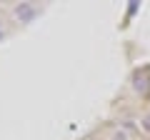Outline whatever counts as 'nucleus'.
<instances>
[{
    "mask_svg": "<svg viewBox=\"0 0 150 140\" xmlns=\"http://www.w3.org/2000/svg\"><path fill=\"white\" fill-rule=\"evenodd\" d=\"M13 15H15L18 23H23V25H30V23L35 20L38 15H40V8H38L35 3H18V5L13 8Z\"/></svg>",
    "mask_w": 150,
    "mask_h": 140,
    "instance_id": "nucleus-1",
    "label": "nucleus"
},
{
    "mask_svg": "<svg viewBox=\"0 0 150 140\" xmlns=\"http://www.w3.org/2000/svg\"><path fill=\"white\" fill-rule=\"evenodd\" d=\"M148 85H150L148 83V73H140L138 70V73L133 75V90L143 95V93H148Z\"/></svg>",
    "mask_w": 150,
    "mask_h": 140,
    "instance_id": "nucleus-2",
    "label": "nucleus"
},
{
    "mask_svg": "<svg viewBox=\"0 0 150 140\" xmlns=\"http://www.w3.org/2000/svg\"><path fill=\"white\" fill-rule=\"evenodd\" d=\"M110 140H133V138H130V135L125 133V130H120V128H118V130H115V133L110 135Z\"/></svg>",
    "mask_w": 150,
    "mask_h": 140,
    "instance_id": "nucleus-3",
    "label": "nucleus"
},
{
    "mask_svg": "<svg viewBox=\"0 0 150 140\" xmlns=\"http://www.w3.org/2000/svg\"><path fill=\"white\" fill-rule=\"evenodd\" d=\"M140 130H145V133H150V113L140 118Z\"/></svg>",
    "mask_w": 150,
    "mask_h": 140,
    "instance_id": "nucleus-4",
    "label": "nucleus"
},
{
    "mask_svg": "<svg viewBox=\"0 0 150 140\" xmlns=\"http://www.w3.org/2000/svg\"><path fill=\"white\" fill-rule=\"evenodd\" d=\"M5 38V28H3V20H0V40Z\"/></svg>",
    "mask_w": 150,
    "mask_h": 140,
    "instance_id": "nucleus-5",
    "label": "nucleus"
}]
</instances>
